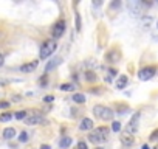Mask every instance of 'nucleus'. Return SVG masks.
<instances>
[{"label":"nucleus","instance_id":"nucleus-2","mask_svg":"<svg viewBox=\"0 0 158 149\" xmlns=\"http://www.w3.org/2000/svg\"><path fill=\"white\" fill-rule=\"evenodd\" d=\"M93 113H95L99 120H102V121H110V120L113 118V110L110 109V107L102 106V104L95 106V107H93Z\"/></svg>","mask_w":158,"mask_h":149},{"label":"nucleus","instance_id":"nucleus-6","mask_svg":"<svg viewBox=\"0 0 158 149\" xmlns=\"http://www.w3.org/2000/svg\"><path fill=\"white\" fill-rule=\"evenodd\" d=\"M155 67H144V69H141L140 72H138V78L141 79V81H149L150 78L155 74Z\"/></svg>","mask_w":158,"mask_h":149},{"label":"nucleus","instance_id":"nucleus-21","mask_svg":"<svg viewBox=\"0 0 158 149\" xmlns=\"http://www.w3.org/2000/svg\"><path fill=\"white\" fill-rule=\"evenodd\" d=\"M11 118H12V115L9 112H5V113L0 115V121H9Z\"/></svg>","mask_w":158,"mask_h":149},{"label":"nucleus","instance_id":"nucleus-13","mask_svg":"<svg viewBox=\"0 0 158 149\" xmlns=\"http://www.w3.org/2000/svg\"><path fill=\"white\" fill-rule=\"evenodd\" d=\"M16 137V129L14 127H6V129L3 131V138L5 140H11Z\"/></svg>","mask_w":158,"mask_h":149},{"label":"nucleus","instance_id":"nucleus-11","mask_svg":"<svg viewBox=\"0 0 158 149\" xmlns=\"http://www.w3.org/2000/svg\"><path fill=\"white\" fill-rule=\"evenodd\" d=\"M37 61H31V62H28V64H23L22 67H20V70H22L23 73H31V72H34L37 69Z\"/></svg>","mask_w":158,"mask_h":149},{"label":"nucleus","instance_id":"nucleus-24","mask_svg":"<svg viewBox=\"0 0 158 149\" xmlns=\"http://www.w3.org/2000/svg\"><path fill=\"white\" fill-rule=\"evenodd\" d=\"M74 19H76V30L81 31V17H79V12L74 14Z\"/></svg>","mask_w":158,"mask_h":149},{"label":"nucleus","instance_id":"nucleus-7","mask_svg":"<svg viewBox=\"0 0 158 149\" xmlns=\"http://www.w3.org/2000/svg\"><path fill=\"white\" fill-rule=\"evenodd\" d=\"M25 123L28 126H36V124L44 123V117L39 112H33V115H30V117L25 118Z\"/></svg>","mask_w":158,"mask_h":149},{"label":"nucleus","instance_id":"nucleus-5","mask_svg":"<svg viewBox=\"0 0 158 149\" xmlns=\"http://www.w3.org/2000/svg\"><path fill=\"white\" fill-rule=\"evenodd\" d=\"M138 123H140V112H136L133 117H132V120L129 121V124H127V127H126V131H124V132L133 135L136 131H138Z\"/></svg>","mask_w":158,"mask_h":149},{"label":"nucleus","instance_id":"nucleus-33","mask_svg":"<svg viewBox=\"0 0 158 149\" xmlns=\"http://www.w3.org/2000/svg\"><path fill=\"white\" fill-rule=\"evenodd\" d=\"M0 84H8V81H6V79H0Z\"/></svg>","mask_w":158,"mask_h":149},{"label":"nucleus","instance_id":"nucleus-3","mask_svg":"<svg viewBox=\"0 0 158 149\" xmlns=\"http://www.w3.org/2000/svg\"><path fill=\"white\" fill-rule=\"evenodd\" d=\"M56 40L54 39H50V40H47V42L40 47V53H39V56H40V59H47V58H50L53 53H54V50H56Z\"/></svg>","mask_w":158,"mask_h":149},{"label":"nucleus","instance_id":"nucleus-29","mask_svg":"<svg viewBox=\"0 0 158 149\" xmlns=\"http://www.w3.org/2000/svg\"><path fill=\"white\" fill-rule=\"evenodd\" d=\"M40 84H42V85L48 84V79H47V76H42V79H40Z\"/></svg>","mask_w":158,"mask_h":149},{"label":"nucleus","instance_id":"nucleus-25","mask_svg":"<svg viewBox=\"0 0 158 149\" xmlns=\"http://www.w3.org/2000/svg\"><path fill=\"white\" fill-rule=\"evenodd\" d=\"M150 22H152V17H150V16L143 19V23H144V26H149V23H150Z\"/></svg>","mask_w":158,"mask_h":149},{"label":"nucleus","instance_id":"nucleus-9","mask_svg":"<svg viewBox=\"0 0 158 149\" xmlns=\"http://www.w3.org/2000/svg\"><path fill=\"white\" fill-rule=\"evenodd\" d=\"M119 138H121V143L124 146H132L135 143V137L132 134H127V132H122Z\"/></svg>","mask_w":158,"mask_h":149},{"label":"nucleus","instance_id":"nucleus-16","mask_svg":"<svg viewBox=\"0 0 158 149\" xmlns=\"http://www.w3.org/2000/svg\"><path fill=\"white\" fill-rule=\"evenodd\" d=\"M127 76H126V74H121V76H119V79H118V83H116V87H118V89L121 90V89H124V87L127 85Z\"/></svg>","mask_w":158,"mask_h":149},{"label":"nucleus","instance_id":"nucleus-8","mask_svg":"<svg viewBox=\"0 0 158 149\" xmlns=\"http://www.w3.org/2000/svg\"><path fill=\"white\" fill-rule=\"evenodd\" d=\"M64 31H65V20H59V22L54 25V28H53V37L59 39L64 34Z\"/></svg>","mask_w":158,"mask_h":149},{"label":"nucleus","instance_id":"nucleus-22","mask_svg":"<svg viewBox=\"0 0 158 149\" xmlns=\"http://www.w3.org/2000/svg\"><path fill=\"white\" fill-rule=\"evenodd\" d=\"M19 141H20V143H26V141H28V134H26V132H20Z\"/></svg>","mask_w":158,"mask_h":149},{"label":"nucleus","instance_id":"nucleus-1","mask_svg":"<svg viewBox=\"0 0 158 149\" xmlns=\"http://www.w3.org/2000/svg\"><path fill=\"white\" fill-rule=\"evenodd\" d=\"M108 138V129L107 127H96V131H93L90 135H88V140L92 141V143L98 145V143H104V141Z\"/></svg>","mask_w":158,"mask_h":149},{"label":"nucleus","instance_id":"nucleus-31","mask_svg":"<svg viewBox=\"0 0 158 149\" xmlns=\"http://www.w3.org/2000/svg\"><path fill=\"white\" fill-rule=\"evenodd\" d=\"M3 62H5V58H3V55H0V67L3 65Z\"/></svg>","mask_w":158,"mask_h":149},{"label":"nucleus","instance_id":"nucleus-18","mask_svg":"<svg viewBox=\"0 0 158 149\" xmlns=\"http://www.w3.org/2000/svg\"><path fill=\"white\" fill-rule=\"evenodd\" d=\"M62 92H73L74 89H76V85L74 84H70V83H65V84H60V87H59Z\"/></svg>","mask_w":158,"mask_h":149},{"label":"nucleus","instance_id":"nucleus-10","mask_svg":"<svg viewBox=\"0 0 158 149\" xmlns=\"http://www.w3.org/2000/svg\"><path fill=\"white\" fill-rule=\"evenodd\" d=\"M62 62V58H53L50 62H47V65H45V73H48V72H53L56 67Z\"/></svg>","mask_w":158,"mask_h":149},{"label":"nucleus","instance_id":"nucleus-17","mask_svg":"<svg viewBox=\"0 0 158 149\" xmlns=\"http://www.w3.org/2000/svg\"><path fill=\"white\" fill-rule=\"evenodd\" d=\"M119 58H121V55H119V53L116 51V50H112V51L107 55V59L110 61V62H116V61H118Z\"/></svg>","mask_w":158,"mask_h":149},{"label":"nucleus","instance_id":"nucleus-23","mask_svg":"<svg viewBox=\"0 0 158 149\" xmlns=\"http://www.w3.org/2000/svg\"><path fill=\"white\" fill-rule=\"evenodd\" d=\"M112 131L113 132H119L121 131V123H119V121H113V123H112Z\"/></svg>","mask_w":158,"mask_h":149},{"label":"nucleus","instance_id":"nucleus-19","mask_svg":"<svg viewBox=\"0 0 158 149\" xmlns=\"http://www.w3.org/2000/svg\"><path fill=\"white\" fill-rule=\"evenodd\" d=\"M85 79L90 81V83H93V81L98 79V74H95L93 72H87V73H85Z\"/></svg>","mask_w":158,"mask_h":149},{"label":"nucleus","instance_id":"nucleus-35","mask_svg":"<svg viewBox=\"0 0 158 149\" xmlns=\"http://www.w3.org/2000/svg\"><path fill=\"white\" fill-rule=\"evenodd\" d=\"M93 6H101V2H93Z\"/></svg>","mask_w":158,"mask_h":149},{"label":"nucleus","instance_id":"nucleus-37","mask_svg":"<svg viewBox=\"0 0 158 149\" xmlns=\"http://www.w3.org/2000/svg\"><path fill=\"white\" fill-rule=\"evenodd\" d=\"M157 28H158V22H157Z\"/></svg>","mask_w":158,"mask_h":149},{"label":"nucleus","instance_id":"nucleus-12","mask_svg":"<svg viewBox=\"0 0 158 149\" xmlns=\"http://www.w3.org/2000/svg\"><path fill=\"white\" fill-rule=\"evenodd\" d=\"M79 129L81 131H92L93 129V121L90 118H84L79 124Z\"/></svg>","mask_w":158,"mask_h":149},{"label":"nucleus","instance_id":"nucleus-4","mask_svg":"<svg viewBox=\"0 0 158 149\" xmlns=\"http://www.w3.org/2000/svg\"><path fill=\"white\" fill-rule=\"evenodd\" d=\"M149 5H150L149 2H140V0H129V2H127V8H129V11L132 12V14L138 16V14H141V12H143V9H144V8H147Z\"/></svg>","mask_w":158,"mask_h":149},{"label":"nucleus","instance_id":"nucleus-14","mask_svg":"<svg viewBox=\"0 0 158 149\" xmlns=\"http://www.w3.org/2000/svg\"><path fill=\"white\" fill-rule=\"evenodd\" d=\"M71 137H62L60 138V141H59V146H60V149H67V148H70L71 146Z\"/></svg>","mask_w":158,"mask_h":149},{"label":"nucleus","instance_id":"nucleus-38","mask_svg":"<svg viewBox=\"0 0 158 149\" xmlns=\"http://www.w3.org/2000/svg\"><path fill=\"white\" fill-rule=\"evenodd\" d=\"M154 149H158V146H157V148H154Z\"/></svg>","mask_w":158,"mask_h":149},{"label":"nucleus","instance_id":"nucleus-36","mask_svg":"<svg viewBox=\"0 0 158 149\" xmlns=\"http://www.w3.org/2000/svg\"><path fill=\"white\" fill-rule=\"evenodd\" d=\"M141 149H149V146H147V145H143V146H141Z\"/></svg>","mask_w":158,"mask_h":149},{"label":"nucleus","instance_id":"nucleus-34","mask_svg":"<svg viewBox=\"0 0 158 149\" xmlns=\"http://www.w3.org/2000/svg\"><path fill=\"white\" fill-rule=\"evenodd\" d=\"M112 6H113V8H116V6H119V2H115V3H112Z\"/></svg>","mask_w":158,"mask_h":149},{"label":"nucleus","instance_id":"nucleus-26","mask_svg":"<svg viewBox=\"0 0 158 149\" xmlns=\"http://www.w3.org/2000/svg\"><path fill=\"white\" fill-rule=\"evenodd\" d=\"M78 149H88L87 143H85V141H79V143H78Z\"/></svg>","mask_w":158,"mask_h":149},{"label":"nucleus","instance_id":"nucleus-27","mask_svg":"<svg viewBox=\"0 0 158 149\" xmlns=\"http://www.w3.org/2000/svg\"><path fill=\"white\" fill-rule=\"evenodd\" d=\"M6 107H9L8 101H0V109H6Z\"/></svg>","mask_w":158,"mask_h":149},{"label":"nucleus","instance_id":"nucleus-32","mask_svg":"<svg viewBox=\"0 0 158 149\" xmlns=\"http://www.w3.org/2000/svg\"><path fill=\"white\" fill-rule=\"evenodd\" d=\"M40 149H51V148L48 146V145H42V146H40Z\"/></svg>","mask_w":158,"mask_h":149},{"label":"nucleus","instance_id":"nucleus-30","mask_svg":"<svg viewBox=\"0 0 158 149\" xmlns=\"http://www.w3.org/2000/svg\"><path fill=\"white\" fill-rule=\"evenodd\" d=\"M157 135H158V131H155L152 135H150V140H155V138H157Z\"/></svg>","mask_w":158,"mask_h":149},{"label":"nucleus","instance_id":"nucleus-15","mask_svg":"<svg viewBox=\"0 0 158 149\" xmlns=\"http://www.w3.org/2000/svg\"><path fill=\"white\" fill-rule=\"evenodd\" d=\"M71 99L74 101V103H78V104H82V103H85V95H82V93H73L71 95Z\"/></svg>","mask_w":158,"mask_h":149},{"label":"nucleus","instance_id":"nucleus-28","mask_svg":"<svg viewBox=\"0 0 158 149\" xmlns=\"http://www.w3.org/2000/svg\"><path fill=\"white\" fill-rule=\"evenodd\" d=\"M44 101H45V103H53L54 98L51 96V95H48V96H45V98H44Z\"/></svg>","mask_w":158,"mask_h":149},{"label":"nucleus","instance_id":"nucleus-20","mask_svg":"<svg viewBox=\"0 0 158 149\" xmlns=\"http://www.w3.org/2000/svg\"><path fill=\"white\" fill-rule=\"evenodd\" d=\"M16 120H25L26 118V112L25 110H19V112H16Z\"/></svg>","mask_w":158,"mask_h":149}]
</instances>
